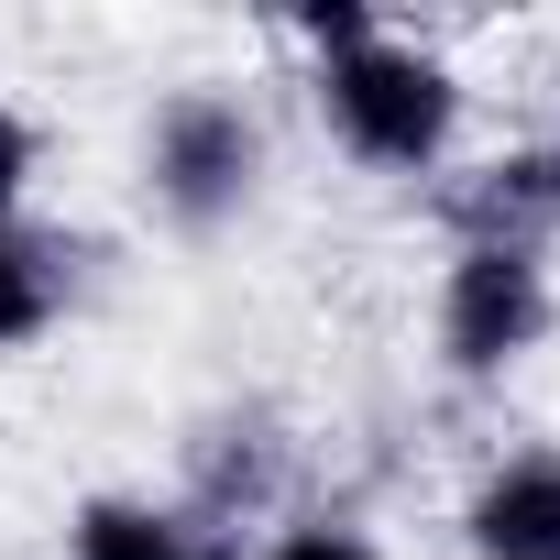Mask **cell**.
Wrapping results in <instances>:
<instances>
[{
	"instance_id": "1",
	"label": "cell",
	"mask_w": 560,
	"mask_h": 560,
	"mask_svg": "<svg viewBox=\"0 0 560 560\" xmlns=\"http://www.w3.org/2000/svg\"><path fill=\"white\" fill-rule=\"evenodd\" d=\"M308 100H319L330 143L352 165H374V176H440L451 143H462V78H451V56L407 45L396 23L363 34L352 56H319Z\"/></svg>"
},
{
	"instance_id": "3",
	"label": "cell",
	"mask_w": 560,
	"mask_h": 560,
	"mask_svg": "<svg viewBox=\"0 0 560 560\" xmlns=\"http://www.w3.org/2000/svg\"><path fill=\"white\" fill-rule=\"evenodd\" d=\"M143 187L176 231H220L264 187V121L242 89H176L143 132Z\"/></svg>"
},
{
	"instance_id": "11",
	"label": "cell",
	"mask_w": 560,
	"mask_h": 560,
	"mask_svg": "<svg viewBox=\"0 0 560 560\" xmlns=\"http://www.w3.org/2000/svg\"><path fill=\"white\" fill-rule=\"evenodd\" d=\"M363 34H385V23L363 12V0H319V12H298V45H308V67H319V56H352Z\"/></svg>"
},
{
	"instance_id": "7",
	"label": "cell",
	"mask_w": 560,
	"mask_h": 560,
	"mask_svg": "<svg viewBox=\"0 0 560 560\" xmlns=\"http://www.w3.org/2000/svg\"><path fill=\"white\" fill-rule=\"evenodd\" d=\"M67 298H78L67 242L34 231V220H0V352H34V341L67 319Z\"/></svg>"
},
{
	"instance_id": "8",
	"label": "cell",
	"mask_w": 560,
	"mask_h": 560,
	"mask_svg": "<svg viewBox=\"0 0 560 560\" xmlns=\"http://www.w3.org/2000/svg\"><path fill=\"white\" fill-rule=\"evenodd\" d=\"M187 549H198V527L154 494H89L67 516V560H187Z\"/></svg>"
},
{
	"instance_id": "2",
	"label": "cell",
	"mask_w": 560,
	"mask_h": 560,
	"mask_svg": "<svg viewBox=\"0 0 560 560\" xmlns=\"http://www.w3.org/2000/svg\"><path fill=\"white\" fill-rule=\"evenodd\" d=\"M560 298H549V253H494V242H451L440 264V374L451 385H505L538 341H549Z\"/></svg>"
},
{
	"instance_id": "5",
	"label": "cell",
	"mask_w": 560,
	"mask_h": 560,
	"mask_svg": "<svg viewBox=\"0 0 560 560\" xmlns=\"http://www.w3.org/2000/svg\"><path fill=\"white\" fill-rule=\"evenodd\" d=\"M462 549L472 560H560V451H505L462 494Z\"/></svg>"
},
{
	"instance_id": "9",
	"label": "cell",
	"mask_w": 560,
	"mask_h": 560,
	"mask_svg": "<svg viewBox=\"0 0 560 560\" xmlns=\"http://www.w3.org/2000/svg\"><path fill=\"white\" fill-rule=\"evenodd\" d=\"M264 560H385V538H374V527H352V516H287Z\"/></svg>"
},
{
	"instance_id": "10",
	"label": "cell",
	"mask_w": 560,
	"mask_h": 560,
	"mask_svg": "<svg viewBox=\"0 0 560 560\" xmlns=\"http://www.w3.org/2000/svg\"><path fill=\"white\" fill-rule=\"evenodd\" d=\"M34 176H45V132H34V110H23V100H0V220H23Z\"/></svg>"
},
{
	"instance_id": "12",
	"label": "cell",
	"mask_w": 560,
	"mask_h": 560,
	"mask_svg": "<svg viewBox=\"0 0 560 560\" xmlns=\"http://www.w3.org/2000/svg\"><path fill=\"white\" fill-rule=\"evenodd\" d=\"M187 560H242V549H231V538H198V549H187Z\"/></svg>"
},
{
	"instance_id": "4",
	"label": "cell",
	"mask_w": 560,
	"mask_h": 560,
	"mask_svg": "<svg viewBox=\"0 0 560 560\" xmlns=\"http://www.w3.org/2000/svg\"><path fill=\"white\" fill-rule=\"evenodd\" d=\"M451 220V242H494V253H549L560 242V143H505L440 176L429 198Z\"/></svg>"
},
{
	"instance_id": "6",
	"label": "cell",
	"mask_w": 560,
	"mask_h": 560,
	"mask_svg": "<svg viewBox=\"0 0 560 560\" xmlns=\"http://www.w3.org/2000/svg\"><path fill=\"white\" fill-rule=\"evenodd\" d=\"M187 472H198V516H209V527L275 516V494H287V451H275V429H253V418L198 429V440H187Z\"/></svg>"
}]
</instances>
